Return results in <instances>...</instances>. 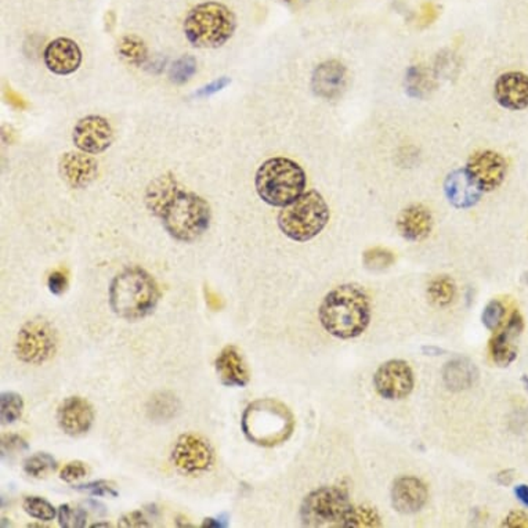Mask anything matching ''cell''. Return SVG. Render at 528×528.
<instances>
[{
  "label": "cell",
  "mask_w": 528,
  "mask_h": 528,
  "mask_svg": "<svg viewBox=\"0 0 528 528\" xmlns=\"http://www.w3.org/2000/svg\"><path fill=\"white\" fill-rule=\"evenodd\" d=\"M322 328L337 339H355L363 335L371 321V300L358 284L335 288L318 308Z\"/></svg>",
  "instance_id": "cell-1"
},
{
  "label": "cell",
  "mask_w": 528,
  "mask_h": 528,
  "mask_svg": "<svg viewBox=\"0 0 528 528\" xmlns=\"http://www.w3.org/2000/svg\"><path fill=\"white\" fill-rule=\"evenodd\" d=\"M161 297L154 277L139 266L123 269L110 285L111 310L126 321H139L154 313Z\"/></svg>",
  "instance_id": "cell-2"
},
{
  "label": "cell",
  "mask_w": 528,
  "mask_h": 528,
  "mask_svg": "<svg viewBox=\"0 0 528 528\" xmlns=\"http://www.w3.org/2000/svg\"><path fill=\"white\" fill-rule=\"evenodd\" d=\"M295 416L289 406L277 398H259L248 404L242 414L245 437L260 447H277L289 440L295 430Z\"/></svg>",
  "instance_id": "cell-3"
},
{
  "label": "cell",
  "mask_w": 528,
  "mask_h": 528,
  "mask_svg": "<svg viewBox=\"0 0 528 528\" xmlns=\"http://www.w3.org/2000/svg\"><path fill=\"white\" fill-rule=\"evenodd\" d=\"M306 186L308 176L305 169L289 158H270L264 161L256 171V191L271 207H287L306 191Z\"/></svg>",
  "instance_id": "cell-4"
},
{
  "label": "cell",
  "mask_w": 528,
  "mask_h": 528,
  "mask_svg": "<svg viewBox=\"0 0 528 528\" xmlns=\"http://www.w3.org/2000/svg\"><path fill=\"white\" fill-rule=\"evenodd\" d=\"M158 219L162 221L169 236L178 241L192 242L210 229L212 210L205 198L181 187L161 210Z\"/></svg>",
  "instance_id": "cell-5"
},
{
  "label": "cell",
  "mask_w": 528,
  "mask_h": 528,
  "mask_svg": "<svg viewBox=\"0 0 528 528\" xmlns=\"http://www.w3.org/2000/svg\"><path fill=\"white\" fill-rule=\"evenodd\" d=\"M237 28L234 13L218 2H205L190 10L184 20L187 41L198 49H218Z\"/></svg>",
  "instance_id": "cell-6"
},
{
  "label": "cell",
  "mask_w": 528,
  "mask_h": 528,
  "mask_svg": "<svg viewBox=\"0 0 528 528\" xmlns=\"http://www.w3.org/2000/svg\"><path fill=\"white\" fill-rule=\"evenodd\" d=\"M329 218L331 212L326 198L316 190H308L282 208L277 221L285 237L292 241L308 242L326 229Z\"/></svg>",
  "instance_id": "cell-7"
},
{
  "label": "cell",
  "mask_w": 528,
  "mask_h": 528,
  "mask_svg": "<svg viewBox=\"0 0 528 528\" xmlns=\"http://www.w3.org/2000/svg\"><path fill=\"white\" fill-rule=\"evenodd\" d=\"M351 505L345 487H321L306 495L300 520L305 527H342Z\"/></svg>",
  "instance_id": "cell-8"
},
{
  "label": "cell",
  "mask_w": 528,
  "mask_h": 528,
  "mask_svg": "<svg viewBox=\"0 0 528 528\" xmlns=\"http://www.w3.org/2000/svg\"><path fill=\"white\" fill-rule=\"evenodd\" d=\"M57 331L44 318L29 319L21 327L15 339V353L18 360L31 366H42L55 355Z\"/></svg>",
  "instance_id": "cell-9"
},
{
  "label": "cell",
  "mask_w": 528,
  "mask_h": 528,
  "mask_svg": "<svg viewBox=\"0 0 528 528\" xmlns=\"http://www.w3.org/2000/svg\"><path fill=\"white\" fill-rule=\"evenodd\" d=\"M171 461L181 474H200L215 464V450L202 435L184 433L174 445Z\"/></svg>",
  "instance_id": "cell-10"
},
{
  "label": "cell",
  "mask_w": 528,
  "mask_h": 528,
  "mask_svg": "<svg viewBox=\"0 0 528 528\" xmlns=\"http://www.w3.org/2000/svg\"><path fill=\"white\" fill-rule=\"evenodd\" d=\"M374 385L380 397L386 400H403L413 392L416 376L406 361L390 360L376 369Z\"/></svg>",
  "instance_id": "cell-11"
},
{
  "label": "cell",
  "mask_w": 528,
  "mask_h": 528,
  "mask_svg": "<svg viewBox=\"0 0 528 528\" xmlns=\"http://www.w3.org/2000/svg\"><path fill=\"white\" fill-rule=\"evenodd\" d=\"M464 169L483 192H493L505 181L508 162L500 152L484 150L472 154Z\"/></svg>",
  "instance_id": "cell-12"
},
{
  "label": "cell",
  "mask_w": 528,
  "mask_h": 528,
  "mask_svg": "<svg viewBox=\"0 0 528 528\" xmlns=\"http://www.w3.org/2000/svg\"><path fill=\"white\" fill-rule=\"evenodd\" d=\"M73 142L76 149L86 154H102L112 144V126L103 116H84L73 128Z\"/></svg>",
  "instance_id": "cell-13"
},
{
  "label": "cell",
  "mask_w": 528,
  "mask_h": 528,
  "mask_svg": "<svg viewBox=\"0 0 528 528\" xmlns=\"http://www.w3.org/2000/svg\"><path fill=\"white\" fill-rule=\"evenodd\" d=\"M57 422L60 429L71 437L86 435L94 424L93 406L79 396L65 398L58 406Z\"/></svg>",
  "instance_id": "cell-14"
},
{
  "label": "cell",
  "mask_w": 528,
  "mask_h": 528,
  "mask_svg": "<svg viewBox=\"0 0 528 528\" xmlns=\"http://www.w3.org/2000/svg\"><path fill=\"white\" fill-rule=\"evenodd\" d=\"M58 171L71 189L82 190L96 181L99 163L86 152H71L60 158Z\"/></svg>",
  "instance_id": "cell-15"
},
{
  "label": "cell",
  "mask_w": 528,
  "mask_h": 528,
  "mask_svg": "<svg viewBox=\"0 0 528 528\" xmlns=\"http://www.w3.org/2000/svg\"><path fill=\"white\" fill-rule=\"evenodd\" d=\"M494 99L509 111L528 108V75L520 71L501 73L494 84Z\"/></svg>",
  "instance_id": "cell-16"
},
{
  "label": "cell",
  "mask_w": 528,
  "mask_h": 528,
  "mask_svg": "<svg viewBox=\"0 0 528 528\" xmlns=\"http://www.w3.org/2000/svg\"><path fill=\"white\" fill-rule=\"evenodd\" d=\"M44 62L55 75H71L81 67V47L70 38L54 39L44 49Z\"/></svg>",
  "instance_id": "cell-17"
},
{
  "label": "cell",
  "mask_w": 528,
  "mask_h": 528,
  "mask_svg": "<svg viewBox=\"0 0 528 528\" xmlns=\"http://www.w3.org/2000/svg\"><path fill=\"white\" fill-rule=\"evenodd\" d=\"M427 500H429V491L418 477L401 476L393 483V508L400 513H416L426 505Z\"/></svg>",
  "instance_id": "cell-18"
},
{
  "label": "cell",
  "mask_w": 528,
  "mask_h": 528,
  "mask_svg": "<svg viewBox=\"0 0 528 528\" xmlns=\"http://www.w3.org/2000/svg\"><path fill=\"white\" fill-rule=\"evenodd\" d=\"M347 83V70L337 60L317 65L311 76V89L316 96L324 100H335L345 91Z\"/></svg>",
  "instance_id": "cell-19"
},
{
  "label": "cell",
  "mask_w": 528,
  "mask_h": 528,
  "mask_svg": "<svg viewBox=\"0 0 528 528\" xmlns=\"http://www.w3.org/2000/svg\"><path fill=\"white\" fill-rule=\"evenodd\" d=\"M216 374L227 387H245L250 382V372L241 351L236 346L221 348L215 361Z\"/></svg>",
  "instance_id": "cell-20"
},
{
  "label": "cell",
  "mask_w": 528,
  "mask_h": 528,
  "mask_svg": "<svg viewBox=\"0 0 528 528\" xmlns=\"http://www.w3.org/2000/svg\"><path fill=\"white\" fill-rule=\"evenodd\" d=\"M445 191L448 202L458 210H469L479 202L484 192L472 181L466 169H456L445 179Z\"/></svg>",
  "instance_id": "cell-21"
},
{
  "label": "cell",
  "mask_w": 528,
  "mask_h": 528,
  "mask_svg": "<svg viewBox=\"0 0 528 528\" xmlns=\"http://www.w3.org/2000/svg\"><path fill=\"white\" fill-rule=\"evenodd\" d=\"M523 318L517 311L508 321V326L504 332L496 335L490 342V355L494 364L498 367H509L517 357V347L513 340L522 334Z\"/></svg>",
  "instance_id": "cell-22"
},
{
  "label": "cell",
  "mask_w": 528,
  "mask_h": 528,
  "mask_svg": "<svg viewBox=\"0 0 528 528\" xmlns=\"http://www.w3.org/2000/svg\"><path fill=\"white\" fill-rule=\"evenodd\" d=\"M397 230L406 241H424L433 229V216L424 205H411L406 208L397 218Z\"/></svg>",
  "instance_id": "cell-23"
},
{
  "label": "cell",
  "mask_w": 528,
  "mask_h": 528,
  "mask_svg": "<svg viewBox=\"0 0 528 528\" xmlns=\"http://www.w3.org/2000/svg\"><path fill=\"white\" fill-rule=\"evenodd\" d=\"M181 184L171 171L161 174L157 179L152 181L145 190L144 200L145 207L152 215H160L161 210L166 207V203L178 194L181 189Z\"/></svg>",
  "instance_id": "cell-24"
},
{
  "label": "cell",
  "mask_w": 528,
  "mask_h": 528,
  "mask_svg": "<svg viewBox=\"0 0 528 528\" xmlns=\"http://www.w3.org/2000/svg\"><path fill=\"white\" fill-rule=\"evenodd\" d=\"M476 377L474 364L467 360H454L445 368V382L448 389L462 390L471 387Z\"/></svg>",
  "instance_id": "cell-25"
},
{
  "label": "cell",
  "mask_w": 528,
  "mask_h": 528,
  "mask_svg": "<svg viewBox=\"0 0 528 528\" xmlns=\"http://www.w3.org/2000/svg\"><path fill=\"white\" fill-rule=\"evenodd\" d=\"M430 302L438 308H445L455 299L456 285L454 279L448 276H438L430 281L427 288Z\"/></svg>",
  "instance_id": "cell-26"
},
{
  "label": "cell",
  "mask_w": 528,
  "mask_h": 528,
  "mask_svg": "<svg viewBox=\"0 0 528 528\" xmlns=\"http://www.w3.org/2000/svg\"><path fill=\"white\" fill-rule=\"evenodd\" d=\"M382 520L379 513L369 506L351 505L342 523V528L380 527Z\"/></svg>",
  "instance_id": "cell-27"
},
{
  "label": "cell",
  "mask_w": 528,
  "mask_h": 528,
  "mask_svg": "<svg viewBox=\"0 0 528 528\" xmlns=\"http://www.w3.org/2000/svg\"><path fill=\"white\" fill-rule=\"evenodd\" d=\"M118 50L125 60L134 65L144 64L145 60L149 57V49L145 46L144 41L136 35L123 36Z\"/></svg>",
  "instance_id": "cell-28"
},
{
  "label": "cell",
  "mask_w": 528,
  "mask_h": 528,
  "mask_svg": "<svg viewBox=\"0 0 528 528\" xmlns=\"http://www.w3.org/2000/svg\"><path fill=\"white\" fill-rule=\"evenodd\" d=\"M26 514L39 522H52L57 516L58 511L42 496H26L23 503Z\"/></svg>",
  "instance_id": "cell-29"
},
{
  "label": "cell",
  "mask_w": 528,
  "mask_h": 528,
  "mask_svg": "<svg viewBox=\"0 0 528 528\" xmlns=\"http://www.w3.org/2000/svg\"><path fill=\"white\" fill-rule=\"evenodd\" d=\"M24 400L18 393L6 392L0 397V416L2 424H15L23 416Z\"/></svg>",
  "instance_id": "cell-30"
},
{
  "label": "cell",
  "mask_w": 528,
  "mask_h": 528,
  "mask_svg": "<svg viewBox=\"0 0 528 528\" xmlns=\"http://www.w3.org/2000/svg\"><path fill=\"white\" fill-rule=\"evenodd\" d=\"M57 467V462L52 455L46 453H38L35 455L29 456L24 462V471L28 476L35 477V479H42L47 476L50 472L54 471Z\"/></svg>",
  "instance_id": "cell-31"
},
{
  "label": "cell",
  "mask_w": 528,
  "mask_h": 528,
  "mask_svg": "<svg viewBox=\"0 0 528 528\" xmlns=\"http://www.w3.org/2000/svg\"><path fill=\"white\" fill-rule=\"evenodd\" d=\"M197 73V62L192 55H183L173 63L169 71V78L173 83L184 84Z\"/></svg>",
  "instance_id": "cell-32"
},
{
  "label": "cell",
  "mask_w": 528,
  "mask_h": 528,
  "mask_svg": "<svg viewBox=\"0 0 528 528\" xmlns=\"http://www.w3.org/2000/svg\"><path fill=\"white\" fill-rule=\"evenodd\" d=\"M395 253L385 248H371L363 256L364 264L369 270L380 271L395 263Z\"/></svg>",
  "instance_id": "cell-33"
},
{
  "label": "cell",
  "mask_w": 528,
  "mask_h": 528,
  "mask_svg": "<svg viewBox=\"0 0 528 528\" xmlns=\"http://www.w3.org/2000/svg\"><path fill=\"white\" fill-rule=\"evenodd\" d=\"M429 75L424 68H409L406 73V91L411 96L424 97L429 92Z\"/></svg>",
  "instance_id": "cell-34"
},
{
  "label": "cell",
  "mask_w": 528,
  "mask_h": 528,
  "mask_svg": "<svg viewBox=\"0 0 528 528\" xmlns=\"http://www.w3.org/2000/svg\"><path fill=\"white\" fill-rule=\"evenodd\" d=\"M57 517L58 523L64 528H82L86 527L87 524L86 512L78 506L70 505V504H65L58 508Z\"/></svg>",
  "instance_id": "cell-35"
},
{
  "label": "cell",
  "mask_w": 528,
  "mask_h": 528,
  "mask_svg": "<svg viewBox=\"0 0 528 528\" xmlns=\"http://www.w3.org/2000/svg\"><path fill=\"white\" fill-rule=\"evenodd\" d=\"M505 306L500 300H491L483 311V324L485 328L490 331H496L503 326L504 318H505Z\"/></svg>",
  "instance_id": "cell-36"
},
{
  "label": "cell",
  "mask_w": 528,
  "mask_h": 528,
  "mask_svg": "<svg viewBox=\"0 0 528 528\" xmlns=\"http://www.w3.org/2000/svg\"><path fill=\"white\" fill-rule=\"evenodd\" d=\"M87 474L86 464L82 461H73L65 464L60 472V479L65 483L78 482Z\"/></svg>",
  "instance_id": "cell-37"
},
{
  "label": "cell",
  "mask_w": 528,
  "mask_h": 528,
  "mask_svg": "<svg viewBox=\"0 0 528 528\" xmlns=\"http://www.w3.org/2000/svg\"><path fill=\"white\" fill-rule=\"evenodd\" d=\"M75 488L93 496H118L115 488L105 480H97V482L87 483V484L76 485Z\"/></svg>",
  "instance_id": "cell-38"
},
{
  "label": "cell",
  "mask_w": 528,
  "mask_h": 528,
  "mask_svg": "<svg viewBox=\"0 0 528 528\" xmlns=\"http://www.w3.org/2000/svg\"><path fill=\"white\" fill-rule=\"evenodd\" d=\"M47 288H49L53 295H57V297L63 295L68 288L67 273L63 270H55L50 273L49 279H47Z\"/></svg>",
  "instance_id": "cell-39"
},
{
  "label": "cell",
  "mask_w": 528,
  "mask_h": 528,
  "mask_svg": "<svg viewBox=\"0 0 528 528\" xmlns=\"http://www.w3.org/2000/svg\"><path fill=\"white\" fill-rule=\"evenodd\" d=\"M150 523L145 519L144 514L142 512L134 511L131 513L125 514V516L121 517L120 522H118V527L123 528H140V527H150Z\"/></svg>",
  "instance_id": "cell-40"
},
{
  "label": "cell",
  "mask_w": 528,
  "mask_h": 528,
  "mask_svg": "<svg viewBox=\"0 0 528 528\" xmlns=\"http://www.w3.org/2000/svg\"><path fill=\"white\" fill-rule=\"evenodd\" d=\"M503 527L528 528V514L524 512H511L504 520Z\"/></svg>",
  "instance_id": "cell-41"
},
{
  "label": "cell",
  "mask_w": 528,
  "mask_h": 528,
  "mask_svg": "<svg viewBox=\"0 0 528 528\" xmlns=\"http://www.w3.org/2000/svg\"><path fill=\"white\" fill-rule=\"evenodd\" d=\"M26 443L24 442L20 435H5L4 440H2V451H4V455L10 451L25 450Z\"/></svg>",
  "instance_id": "cell-42"
},
{
  "label": "cell",
  "mask_w": 528,
  "mask_h": 528,
  "mask_svg": "<svg viewBox=\"0 0 528 528\" xmlns=\"http://www.w3.org/2000/svg\"><path fill=\"white\" fill-rule=\"evenodd\" d=\"M230 79L226 78H219L216 81H213L212 83L207 84V86L202 87L200 92H198L197 96L200 97H208L212 96V94L218 93V92L223 91L224 87L227 84H230Z\"/></svg>",
  "instance_id": "cell-43"
},
{
  "label": "cell",
  "mask_w": 528,
  "mask_h": 528,
  "mask_svg": "<svg viewBox=\"0 0 528 528\" xmlns=\"http://www.w3.org/2000/svg\"><path fill=\"white\" fill-rule=\"evenodd\" d=\"M514 494H516L517 500L528 508V485H517V487L514 488Z\"/></svg>",
  "instance_id": "cell-44"
},
{
  "label": "cell",
  "mask_w": 528,
  "mask_h": 528,
  "mask_svg": "<svg viewBox=\"0 0 528 528\" xmlns=\"http://www.w3.org/2000/svg\"><path fill=\"white\" fill-rule=\"evenodd\" d=\"M7 99H9V102L12 103V104H15V107L18 108L26 107V104L25 103H24V100L21 99V97H18L17 94L13 93L12 91L7 92Z\"/></svg>",
  "instance_id": "cell-45"
},
{
  "label": "cell",
  "mask_w": 528,
  "mask_h": 528,
  "mask_svg": "<svg viewBox=\"0 0 528 528\" xmlns=\"http://www.w3.org/2000/svg\"><path fill=\"white\" fill-rule=\"evenodd\" d=\"M513 480V472L505 471L503 474H498V483L503 485H509Z\"/></svg>",
  "instance_id": "cell-46"
},
{
  "label": "cell",
  "mask_w": 528,
  "mask_h": 528,
  "mask_svg": "<svg viewBox=\"0 0 528 528\" xmlns=\"http://www.w3.org/2000/svg\"><path fill=\"white\" fill-rule=\"evenodd\" d=\"M522 380H523V385H524V387H525V392L528 393V376H525V375H523Z\"/></svg>",
  "instance_id": "cell-47"
},
{
  "label": "cell",
  "mask_w": 528,
  "mask_h": 528,
  "mask_svg": "<svg viewBox=\"0 0 528 528\" xmlns=\"http://www.w3.org/2000/svg\"><path fill=\"white\" fill-rule=\"evenodd\" d=\"M285 2H292V0H285Z\"/></svg>",
  "instance_id": "cell-48"
}]
</instances>
